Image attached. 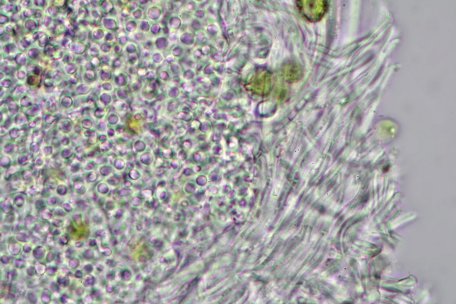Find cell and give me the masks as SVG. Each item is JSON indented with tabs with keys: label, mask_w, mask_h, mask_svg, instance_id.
I'll return each instance as SVG.
<instances>
[{
	"label": "cell",
	"mask_w": 456,
	"mask_h": 304,
	"mask_svg": "<svg viewBox=\"0 0 456 304\" xmlns=\"http://www.w3.org/2000/svg\"><path fill=\"white\" fill-rule=\"evenodd\" d=\"M296 4L302 16L310 22L320 21L328 9V3L324 0H301Z\"/></svg>",
	"instance_id": "cell-1"
},
{
	"label": "cell",
	"mask_w": 456,
	"mask_h": 304,
	"mask_svg": "<svg viewBox=\"0 0 456 304\" xmlns=\"http://www.w3.org/2000/svg\"><path fill=\"white\" fill-rule=\"evenodd\" d=\"M282 73L284 78L290 82L297 81L303 75V72L300 65L294 62H290L283 66Z\"/></svg>",
	"instance_id": "cell-2"
},
{
	"label": "cell",
	"mask_w": 456,
	"mask_h": 304,
	"mask_svg": "<svg viewBox=\"0 0 456 304\" xmlns=\"http://www.w3.org/2000/svg\"><path fill=\"white\" fill-rule=\"evenodd\" d=\"M249 85L254 88L268 87L272 82V75L267 70H259L253 75Z\"/></svg>",
	"instance_id": "cell-3"
}]
</instances>
